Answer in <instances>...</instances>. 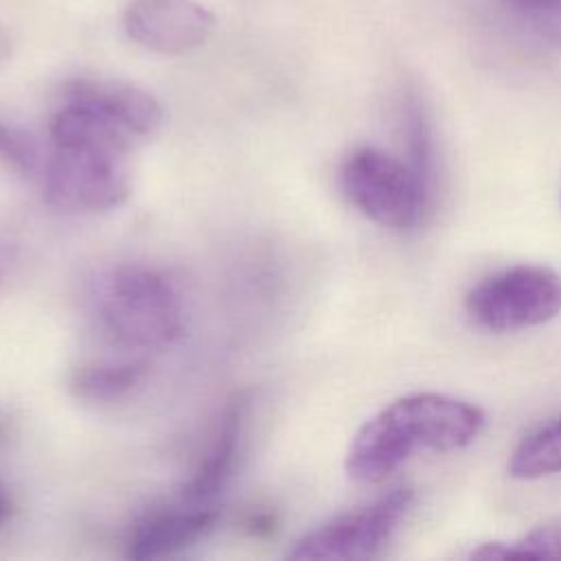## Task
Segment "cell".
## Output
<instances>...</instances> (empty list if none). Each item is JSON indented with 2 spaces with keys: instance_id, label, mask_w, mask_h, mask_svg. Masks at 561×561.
Returning a JSON list of instances; mask_svg holds the SVG:
<instances>
[{
  "instance_id": "obj_1",
  "label": "cell",
  "mask_w": 561,
  "mask_h": 561,
  "mask_svg": "<svg viewBox=\"0 0 561 561\" xmlns=\"http://www.w3.org/2000/svg\"><path fill=\"white\" fill-rule=\"evenodd\" d=\"M486 414L440 392H414L390 401L351 438L346 476L357 484H377L416 451H456L469 447L484 430Z\"/></svg>"
},
{
  "instance_id": "obj_2",
  "label": "cell",
  "mask_w": 561,
  "mask_h": 561,
  "mask_svg": "<svg viewBox=\"0 0 561 561\" xmlns=\"http://www.w3.org/2000/svg\"><path fill=\"white\" fill-rule=\"evenodd\" d=\"M94 309L105 333L129 351H162L184 331V309L173 283L142 265L105 272L94 287Z\"/></svg>"
},
{
  "instance_id": "obj_3",
  "label": "cell",
  "mask_w": 561,
  "mask_h": 561,
  "mask_svg": "<svg viewBox=\"0 0 561 561\" xmlns=\"http://www.w3.org/2000/svg\"><path fill=\"white\" fill-rule=\"evenodd\" d=\"M340 188L373 224L390 230H412L430 210L434 182L410 160L364 145L344 158Z\"/></svg>"
},
{
  "instance_id": "obj_4",
  "label": "cell",
  "mask_w": 561,
  "mask_h": 561,
  "mask_svg": "<svg viewBox=\"0 0 561 561\" xmlns=\"http://www.w3.org/2000/svg\"><path fill=\"white\" fill-rule=\"evenodd\" d=\"M465 311L495 333L541 327L561 313V274L535 263L504 267L467 291Z\"/></svg>"
},
{
  "instance_id": "obj_5",
  "label": "cell",
  "mask_w": 561,
  "mask_h": 561,
  "mask_svg": "<svg viewBox=\"0 0 561 561\" xmlns=\"http://www.w3.org/2000/svg\"><path fill=\"white\" fill-rule=\"evenodd\" d=\"M414 504V489L397 486L377 500L340 513L305 533L289 550L291 561H353L375 557L399 530Z\"/></svg>"
},
{
  "instance_id": "obj_6",
  "label": "cell",
  "mask_w": 561,
  "mask_h": 561,
  "mask_svg": "<svg viewBox=\"0 0 561 561\" xmlns=\"http://www.w3.org/2000/svg\"><path fill=\"white\" fill-rule=\"evenodd\" d=\"M42 188L46 202L57 210L96 215L127 202L131 178L125 156L55 147L42 169Z\"/></svg>"
},
{
  "instance_id": "obj_7",
  "label": "cell",
  "mask_w": 561,
  "mask_h": 561,
  "mask_svg": "<svg viewBox=\"0 0 561 561\" xmlns=\"http://www.w3.org/2000/svg\"><path fill=\"white\" fill-rule=\"evenodd\" d=\"M123 26L131 42L158 55H184L202 46L215 15L197 0H129Z\"/></svg>"
},
{
  "instance_id": "obj_8",
  "label": "cell",
  "mask_w": 561,
  "mask_h": 561,
  "mask_svg": "<svg viewBox=\"0 0 561 561\" xmlns=\"http://www.w3.org/2000/svg\"><path fill=\"white\" fill-rule=\"evenodd\" d=\"M252 392L237 390L224 403L215 436L193 476L182 484L180 500L195 506H213V500L232 480L243 451Z\"/></svg>"
},
{
  "instance_id": "obj_9",
  "label": "cell",
  "mask_w": 561,
  "mask_h": 561,
  "mask_svg": "<svg viewBox=\"0 0 561 561\" xmlns=\"http://www.w3.org/2000/svg\"><path fill=\"white\" fill-rule=\"evenodd\" d=\"M219 522L215 506H195L180 500L178 506L147 511L129 530L125 557L134 561L160 559L204 539Z\"/></svg>"
},
{
  "instance_id": "obj_10",
  "label": "cell",
  "mask_w": 561,
  "mask_h": 561,
  "mask_svg": "<svg viewBox=\"0 0 561 561\" xmlns=\"http://www.w3.org/2000/svg\"><path fill=\"white\" fill-rule=\"evenodd\" d=\"M50 138L55 147L92 149L125 158L138 142V138L105 110L70 96L50 121Z\"/></svg>"
},
{
  "instance_id": "obj_11",
  "label": "cell",
  "mask_w": 561,
  "mask_h": 561,
  "mask_svg": "<svg viewBox=\"0 0 561 561\" xmlns=\"http://www.w3.org/2000/svg\"><path fill=\"white\" fill-rule=\"evenodd\" d=\"M66 96L99 105L118 123H123L138 140L151 136L162 123V107L158 99L147 90L125 81L75 79L66 85Z\"/></svg>"
},
{
  "instance_id": "obj_12",
  "label": "cell",
  "mask_w": 561,
  "mask_h": 561,
  "mask_svg": "<svg viewBox=\"0 0 561 561\" xmlns=\"http://www.w3.org/2000/svg\"><path fill=\"white\" fill-rule=\"evenodd\" d=\"M147 377L145 359H116L81 366L70 377V390L77 399L92 403L118 401L136 390Z\"/></svg>"
},
{
  "instance_id": "obj_13",
  "label": "cell",
  "mask_w": 561,
  "mask_h": 561,
  "mask_svg": "<svg viewBox=\"0 0 561 561\" xmlns=\"http://www.w3.org/2000/svg\"><path fill=\"white\" fill-rule=\"evenodd\" d=\"M515 480H539L561 473V414L519 440L506 462Z\"/></svg>"
},
{
  "instance_id": "obj_14",
  "label": "cell",
  "mask_w": 561,
  "mask_h": 561,
  "mask_svg": "<svg viewBox=\"0 0 561 561\" xmlns=\"http://www.w3.org/2000/svg\"><path fill=\"white\" fill-rule=\"evenodd\" d=\"M476 559H561V519L543 522L517 539L482 543Z\"/></svg>"
},
{
  "instance_id": "obj_15",
  "label": "cell",
  "mask_w": 561,
  "mask_h": 561,
  "mask_svg": "<svg viewBox=\"0 0 561 561\" xmlns=\"http://www.w3.org/2000/svg\"><path fill=\"white\" fill-rule=\"evenodd\" d=\"M39 145L24 129L0 121V164L22 178L42 175L44 169Z\"/></svg>"
},
{
  "instance_id": "obj_16",
  "label": "cell",
  "mask_w": 561,
  "mask_h": 561,
  "mask_svg": "<svg viewBox=\"0 0 561 561\" xmlns=\"http://www.w3.org/2000/svg\"><path fill=\"white\" fill-rule=\"evenodd\" d=\"M504 2L519 9V11H533V13L561 9V0H504Z\"/></svg>"
},
{
  "instance_id": "obj_17",
  "label": "cell",
  "mask_w": 561,
  "mask_h": 561,
  "mask_svg": "<svg viewBox=\"0 0 561 561\" xmlns=\"http://www.w3.org/2000/svg\"><path fill=\"white\" fill-rule=\"evenodd\" d=\"M11 55H13V37L9 33V28H4L0 24V64H4Z\"/></svg>"
},
{
  "instance_id": "obj_18",
  "label": "cell",
  "mask_w": 561,
  "mask_h": 561,
  "mask_svg": "<svg viewBox=\"0 0 561 561\" xmlns=\"http://www.w3.org/2000/svg\"><path fill=\"white\" fill-rule=\"evenodd\" d=\"M11 261H13V254H11V248L0 239V278L7 274V270L11 267Z\"/></svg>"
},
{
  "instance_id": "obj_19",
  "label": "cell",
  "mask_w": 561,
  "mask_h": 561,
  "mask_svg": "<svg viewBox=\"0 0 561 561\" xmlns=\"http://www.w3.org/2000/svg\"><path fill=\"white\" fill-rule=\"evenodd\" d=\"M9 513H11V502H9V497H7V493H4V489L0 484V524L7 522Z\"/></svg>"
}]
</instances>
